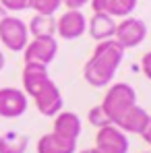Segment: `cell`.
Segmentation results:
<instances>
[{
	"label": "cell",
	"mask_w": 151,
	"mask_h": 153,
	"mask_svg": "<svg viewBox=\"0 0 151 153\" xmlns=\"http://www.w3.org/2000/svg\"><path fill=\"white\" fill-rule=\"evenodd\" d=\"M2 68H4V54L0 52V71H2Z\"/></svg>",
	"instance_id": "obj_25"
},
{
	"label": "cell",
	"mask_w": 151,
	"mask_h": 153,
	"mask_svg": "<svg viewBox=\"0 0 151 153\" xmlns=\"http://www.w3.org/2000/svg\"><path fill=\"white\" fill-rule=\"evenodd\" d=\"M62 6V0H29V8L35 15H54Z\"/></svg>",
	"instance_id": "obj_18"
},
{
	"label": "cell",
	"mask_w": 151,
	"mask_h": 153,
	"mask_svg": "<svg viewBox=\"0 0 151 153\" xmlns=\"http://www.w3.org/2000/svg\"><path fill=\"white\" fill-rule=\"evenodd\" d=\"M33 102H35L37 112H39L42 116H46V118H54L58 112H62V105H64L62 93H60L58 85H56L52 79L33 95Z\"/></svg>",
	"instance_id": "obj_7"
},
{
	"label": "cell",
	"mask_w": 151,
	"mask_h": 153,
	"mask_svg": "<svg viewBox=\"0 0 151 153\" xmlns=\"http://www.w3.org/2000/svg\"><path fill=\"white\" fill-rule=\"evenodd\" d=\"M48 81H50L48 66L35 64V62H25V66H23V91H25V95L33 97Z\"/></svg>",
	"instance_id": "obj_11"
},
{
	"label": "cell",
	"mask_w": 151,
	"mask_h": 153,
	"mask_svg": "<svg viewBox=\"0 0 151 153\" xmlns=\"http://www.w3.org/2000/svg\"><path fill=\"white\" fill-rule=\"evenodd\" d=\"M4 17H6V10H4V8H2V4H0V21H2Z\"/></svg>",
	"instance_id": "obj_26"
},
{
	"label": "cell",
	"mask_w": 151,
	"mask_h": 153,
	"mask_svg": "<svg viewBox=\"0 0 151 153\" xmlns=\"http://www.w3.org/2000/svg\"><path fill=\"white\" fill-rule=\"evenodd\" d=\"M141 137H143V141L147 143L151 147V116H149V122H147V126H145V130L141 132Z\"/></svg>",
	"instance_id": "obj_23"
},
{
	"label": "cell",
	"mask_w": 151,
	"mask_h": 153,
	"mask_svg": "<svg viewBox=\"0 0 151 153\" xmlns=\"http://www.w3.org/2000/svg\"><path fill=\"white\" fill-rule=\"evenodd\" d=\"M27 95L17 87L0 89V116L2 118H19L27 112Z\"/></svg>",
	"instance_id": "obj_8"
},
{
	"label": "cell",
	"mask_w": 151,
	"mask_h": 153,
	"mask_svg": "<svg viewBox=\"0 0 151 153\" xmlns=\"http://www.w3.org/2000/svg\"><path fill=\"white\" fill-rule=\"evenodd\" d=\"M87 120H89V124L95 128H101V126H108V124H112V120H110V116L106 114V110L100 105H93L91 110H89V114H87Z\"/></svg>",
	"instance_id": "obj_19"
},
{
	"label": "cell",
	"mask_w": 151,
	"mask_h": 153,
	"mask_svg": "<svg viewBox=\"0 0 151 153\" xmlns=\"http://www.w3.org/2000/svg\"><path fill=\"white\" fill-rule=\"evenodd\" d=\"M58 54V42L56 37H33L31 42H27L23 56H25V62H35V64H44L48 66L50 62H54Z\"/></svg>",
	"instance_id": "obj_6"
},
{
	"label": "cell",
	"mask_w": 151,
	"mask_h": 153,
	"mask_svg": "<svg viewBox=\"0 0 151 153\" xmlns=\"http://www.w3.org/2000/svg\"><path fill=\"white\" fill-rule=\"evenodd\" d=\"M87 31V19L81 10H66L56 21V33L62 39H79Z\"/></svg>",
	"instance_id": "obj_9"
},
{
	"label": "cell",
	"mask_w": 151,
	"mask_h": 153,
	"mask_svg": "<svg viewBox=\"0 0 151 153\" xmlns=\"http://www.w3.org/2000/svg\"><path fill=\"white\" fill-rule=\"evenodd\" d=\"M27 31L33 37H52L56 33V19H54V15H35L29 21Z\"/></svg>",
	"instance_id": "obj_16"
},
{
	"label": "cell",
	"mask_w": 151,
	"mask_h": 153,
	"mask_svg": "<svg viewBox=\"0 0 151 153\" xmlns=\"http://www.w3.org/2000/svg\"><path fill=\"white\" fill-rule=\"evenodd\" d=\"M124 48L116 39L97 42L91 58L83 66V79L91 87H106L112 83L118 66L124 60Z\"/></svg>",
	"instance_id": "obj_1"
},
{
	"label": "cell",
	"mask_w": 151,
	"mask_h": 153,
	"mask_svg": "<svg viewBox=\"0 0 151 153\" xmlns=\"http://www.w3.org/2000/svg\"><path fill=\"white\" fill-rule=\"evenodd\" d=\"M141 71H143V75L151 81V50L145 52L143 58H141Z\"/></svg>",
	"instance_id": "obj_21"
},
{
	"label": "cell",
	"mask_w": 151,
	"mask_h": 153,
	"mask_svg": "<svg viewBox=\"0 0 151 153\" xmlns=\"http://www.w3.org/2000/svg\"><path fill=\"white\" fill-rule=\"evenodd\" d=\"M27 147H29L27 134H21L17 130L0 134V153H25Z\"/></svg>",
	"instance_id": "obj_17"
},
{
	"label": "cell",
	"mask_w": 151,
	"mask_h": 153,
	"mask_svg": "<svg viewBox=\"0 0 151 153\" xmlns=\"http://www.w3.org/2000/svg\"><path fill=\"white\" fill-rule=\"evenodd\" d=\"M79 153H101V151H97L95 147H91V149H83V151H79Z\"/></svg>",
	"instance_id": "obj_24"
},
{
	"label": "cell",
	"mask_w": 151,
	"mask_h": 153,
	"mask_svg": "<svg viewBox=\"0 0 151 153\" xmlns=\"http://www.w3.org/2000/svg\"><path fill=\"white\" fill-rule=\"evenodd\" d=\"M2 8L8 13H19V10H27L29 8V0H0Z\"/></svg>",
	"instance_id": "obj_20"
},
{
	"label": "cell",
	"mask_w": 151,
	"mask_h": 153,
	"mask_svg": "<svg viewBox=\"0 0 151 153\" xmlns=\"http://www.w3.org/2000/svg\"><path fill=\"white\" fill-rule=\"evenodd\" d=\"M89 0H62V4L68 8V10H81Z\"/></svg>",
	"instance_id": "obj_22"
},
{
	"label": "cell",
	"mask_w": 151,
	"mask_h": 153,
	"mask_svg": "<svg viewBox=\"0 0 151 153\" xmlns=\"http://www.w3.org/2000/svg\"><path fill=\"white\" fill-rule=\"evenodd\" d=\"M143 153H151V151H143Z\"/></svg>",
	"instance_id": "obj_27"
},
{
	"label": "cell",
	"mask_w": 151,
	"mask_h": 153,
	"mask_svg": "<svg viewBox=\"0 0 151 153\" xmlns=\"http://www.w3.org/2000/svg\"><path fill=\"white\" fill-rule=\"evenodd\" d=\"M147 122H149V112L141 108L139 103H135L116 120V126L126 134H141L147 126Z\"/></svg>",
	"instance_id": "obj_10"
},
{
	"label": "cell",
	"mask_w": 151,
	"mask_h": 153,
	"mask_svg": "<svg viewBox=\"0 0 151 153\" xmlns=\"http://www.w3.org/2000/svg\"><path fill=\"white\" fill-rule=\"evenodd\" d=\"M83 130V122L81 118L77 116L75 112H68V110H62L54 116V130L56 134L64 137V139H71V141H77L79 134Z\"/></svg>",
	"instance_id": "obj_12"
},
{
	"label": "cell",
	"mask_w": 151,
	"mask_h": 153,
	"mask_svg": "<svg viewBox=\"0 0 151 153\" xmlns=\"http://www.w3.org/2000/svg\"><path fill=\"white\" fill-rule=\"evenodd\" d=\"M0 42L4 44V48L10 52H23L29 42V31L27 23H23L19 17L6 15L0 21Z\"/></svg>",
	"instance_id": "obj_3"
},
{
	"label": "cell",
	"mask_w": 151,
	"mask_h": 153,
	"mask_svg": "<svg viewBox=\"0 0 151 153\" xmlns=\"http://www.w3.org/2000/svg\"><path fill=\"white\" fill-rule=\"evenodd\" d=\"M87 27H89V35H91L95 42L114 39V33H116V21H114V17H110V15L93 13V17L89 19Z\"/></svg>",
	"instance_id": "obj_14"
},
{
	"label": "cell",
	"mask_w": 151,
	"mask_h": 153,
	"mask_svg": "<svg viewBox=\"0 0 151 153\" xmlns=\"http://www.w3.org/2000/svg\"><path fill=\"white\" fill-rule=\"evenodd\" d=\"M147 37V25L143 19H137V17H124L120 23H116V33H114V39L124 48H137L145 42Z\"/></svg>",
	"instance_id": "obj_4"
},
{
	"label": "cell",
	"mask_w": 151,
	"mask_h": 153,
	"mask_svg": "<svg viewBox=\"0 0 151 153\" xmlns=\"http://www.w3.org/2000/svg\"><path fill=\"white\" fill-rule=\"evenodd\" d=\"M37 153H77V141L48 132L37 141Z\"/></svg>",
	"instance_id": "obj_15"
},
{
	"label": "cell",
	"mask_w": 151,
	"mask_h": 153,
	"mask_svg": "<svg viewBox=\"0 0 151 153\" xmlns=\"http://www.w3.org/2000/svg\"><path fill=\"white\" fill-rule=\"evenodd\" d=\"M93 13H103L110 17H130V13L137 8L139 0H89Z\"/></svg>",
	"instance_id": "obj_13"
},
{
	"label": "cell",
	"mask_w": 151,
	"mask_h": 153,
	"mask_svg": "<svg viewBox=\"0 0 151 153\" xmlns=\"http://www.w3.org/2000/svg\"><path fill=\"white\" fill-rule=\"evenodd\" d=\"M135 103H137V91L132 89V85H128V83H114L106 91L101 108L110 116L112 124H116V120L124 114L128 108H132Z\"/></svg>",
	"instance_id": "obj_2"
},
{
	"label": "cell",
	"mask_w": 151,
	"mask_h": 153,
	"mask_svg": "<svg viewBox=\"0 0 151 153\" xmlns=\"http://www.w3.org/2000/svg\"><path fill=\"white\" fill-rule=\"evenodd\" d=\"M128 137L116 124L97 128L95 134V149L101 153H128Z\"/></svg>",
	"instance_id": "obj_5"
}]
</instances>
